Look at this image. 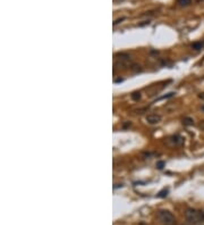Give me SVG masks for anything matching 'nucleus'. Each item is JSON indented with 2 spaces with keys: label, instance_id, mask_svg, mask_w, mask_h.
I'll list each match as a JSON object with an SVG mask.
<instances>
[{
  "label": "nucleus",
  "instance_id": "11",
  "mask_svg": "<svg viewBox=\"0 0 204 225\" xmlns=\"http://www.w3.org/2000/svg\"><path fill=\"white\" fill-rule=\"evenodd\" d=\"M132 71L133 72H141V71H142V68H141V66H137V65H135V66H133V67H132Z\"/></svg>",
  "mask_w": 204,
  "mask_h": 225
},
{
  "label": "nucleus",
  "instance_id": "12",
  "mask_svg": "<svg viewBox=\"0 0 204 225\" xmlns=\"http://www.w3.org/2000/svg\"><path fill=\"white\" fill-rule=\"evenodd\" d=\"M163 166H164V163H163V162H159V163L156 164V167H158V168H160V169L163 168Z\"/></svg>",
  "mask_w": 204,
  "mask_h": 225
},
{
  "label": "nucleus",
  "instance_id": "15",
  "mask_svg": "<svg viewBox=\"0 0 204 225\" xmlns=\"http://www.w3.org/2000/svg\"><path fill=\"white\" fill-rule=\"evenodd\" d=\"M122 79H117V80H115V82H116V83H118V82H122Z\"/></svg>",
  "mask_w": 204,
  "mask_h": 225
},
{
  "label": "nucleus",
  "instance_id": "9",
  "mask_svg": "<svg viewBox=\"0 0 204 225\" xmlns=\"http://www.w3.org/2000/svg\"><path fill=\"white\" fill-rule=\"evenodd\" d=\"M132 99L133 100H136V101L140 100V99H141V93H140V92H134L132 94Z\"/></svg>",
  "mask_w": 204,
  "mask_h": 225
},
{
  "label": "nucleus",
  "instance_id": "5",
  "mask_svg": "<svg viewBox=\"0 0 204 225\" xmlns=\"http://www.w3.org/2000/svg\"><path fill=\"white\" fill-rule=\"evenodd\" d=\"M116 59L119 61V64H122V65H126V64H128L129 61H131V57L127 55V53H117L116 56Z\"/></svg>",
  "mask_w": 204,
  "mask_h": 225
},
{
  "label": "nucleus",
  "instance_id": "1",
  "mask_svg": "<svg viewBox=\"0 0 204 225\" xmlns=\"http://www.w3.org/2000/svg\"><path fill=\"white\" fill-rule=\"evenodd\" d=\"M185 217L189 224H196L200 222H204V212L193 209V208H188L185 213Z\"/></svg>",
  "mask_w": 204,
  "mask_h": 225
},
{
  "label": "nucleus",
  "instance_id": "16",
  "mask_svg": "<svg viewBox=\"0 0 204 225\" xmlns=\"http://www.w3.org/2000/svg\"><path fill=\"white\" fill-rule=\"evenodd\" d=\"M202 110H203V112H204V105H203V106H202Z\"/></svg>",
  "mask_w": 204,
  "mask_h": 225
},
{
  "label": "nucleus",
  "instance_id": "4",
  "mask_svg": "<svg viewBox=\"0 0 204 225\" xmlns=\"http://www.w3.org/2000/svg\"><path fill=\"white\" fill-rule=\"evenodd\" d=\"M168 142L170 144H173V146H182L184 143V138L178 135V134H176V135H173V136H170L168 139Z\"/></svg>",
  "mask_w": 204,
  "mask_h": 225
},
{
  "label": "nucleus",
  "instance_id": "13",
  "mask_svg": "<svg viewBox=\"0 0 204 225\" xmlns=\"http://www.w3.org/2000/svg\"><path fill=\"white\" fill-rule=\"evenodd\" d=\"M198 127H200L202 131H204V121H201V122H200V124H198Z\"/></svg>",
  "mask_w": 204,
  "mask_h": 225
},
{
  "label": "nucleus",
  "instance_id": "8",
  "mask_svg": "<svg viewBox=\"0 0 204 225\" xmlns=\"http://www.w3.org/2000/svg\"><path fill=\"white\" fill-rule=\"evenodd\" d=\"M177 2H178L180 6H188V5L192 2V0H177Z\"/></svg>",
  "mask_w": 204,
  "mask_h": 225
},
{
  "label": "nucleus",
  "instance_id": "14",
  "mask_svg": "<svg viewBox=\"0 0 204 225\" xmlns=\"http://www.w3.org/2000/svg\"><path fill=\"white\" fill-rule=\"evenodd\" d=\"M198 98H200L201 100H204V92H202V93L198 94Z\"/></svg>",
  "mask_w": 204,
  "mask_h": 225
},
{
  "label": "nucleus",
  "instance_id": "3",
  "mask_svg": "<svg viewBox=\"0 0 204 225\" xmlns=\"http://www.w3.org/2000/svg\"><path fill=\"white\" fill-rule=\"evenodd\" d=\"M145 120H146V122L149 123V124L155 125V124H159V123L161 122V116L158 115V114H149Z\"/></svg>",
  "mask_w": 204,
  "mask_h": 225
},
{
  "label": "nucleus",
  "instance_id": "10",
  "mask_svg": "<svg viewBox=\"0 0 204 225\" xmlns=\"http://www.w3.org/2000/svg\"><path fill=\"white\" fill-rule=\"evenodd\" d=\"M167 193H168V190H162V191H160V192H159L158 197H160V198H164V197H167Z\"/></svg>",
  "mask_w": 204,
  "mask_h": 225
},
{
  "label": "nucleus",
  "instance_id": "6",
  "mask_svg": "<svg viewBox=\"0 0 204 225\" xmlns=\"http://www.w3.org/2000/svg\"><path fill=\"white\" fill-rule=\"evenodd\" d=\"M194 50H201L202 48H204V42H195L192 46Z\"/></svg>",
  "mask_w": 204,
  "mask_h": 225
},
{
  "label": "nucleus",
  "instance_id": "17",
  "mask_svg": "<svg viewBox=\"0 0 204 225\" xmlns=\"http://www.w3.org/2000/svg\"><path fill=\"white\" fill-rule=\"evenodd\" d=\"M203 42H204V41H203Z\"/></svg>",
  "mask_w": 204,
  "mask_h": 225
},
{
  "label": "nucleus",
  "instance_id": "7",
  "mask_svg": "<svg viewBox=\"0 0 204 225\" xmlns=\"http://www.w3.org/2000/svg\"><path fill=\"white\" fill-rule=\"evenodd\" d=\"M183 123L184 125H186V126H191V125H193L194 124V121L193 118H191V117H185L183 120Z\"/></svg>",
  "mask_w": 204,
  "mask_h": 225
},
{
  "label": "nucleus",
  "instance_id": "2",
  "mask_svg": "<svg viewBox=\"0 0 204 225\" xmlns=\"http://www.w3.org/2000/svg\"><path fill=\"white\" fill-rule=\"evenodd\" d=\"M156 217L163 225H173L176 222L175 216L169 210H159L156 214Z\"/></svg>",
  "mask_w": 204,
  "mask_h": 225
}]
</instances>
